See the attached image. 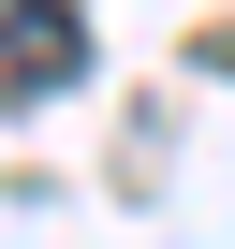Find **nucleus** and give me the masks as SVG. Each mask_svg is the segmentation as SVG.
I'll use <instances>...</instances> for the list:
<instances>
[{"label":"nucleus","mask_w":235,"mask_h":249,"mask_svg":"<svg viewBox=\"0 0 235 249\" xmlns=\"http://www.w3.org/2000/svg\"><path fill=\"white\" fill-rule=\"evenodd\" d=\"M88 73V30H74V0H0V103H44Z\"/></svg>","instance_id":"obj_1"}]
</instances>
